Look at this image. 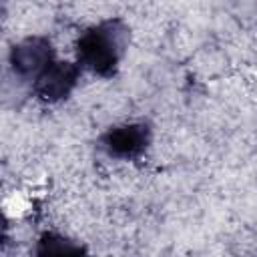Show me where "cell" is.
Here are the masks:
<instances>
[{"label": "cell", "instance_id": "7a4b0ae2", "mask_svg": "<svg viewBox=\"0 0 257 257\" xmlns=\"http://www.w3.org/2000/svg\"><path fill=\"white\" fill-rule=\"evenodd\" d=\"M153 141V128L149 122H124L110 126L106 133L100 135L98 145L102 153L110 159L120 161H135L143 157Z\"/></svg>", "mask_w": 257, "mask_h": 257}, {"label": "cell", "instance_id": "5b68a950", "mask_svg": "<svg viewBox=\"0 0 257 257\" xmlns=\"http://www.w3.org/2000/svg\"><path fill=\"white\" fill-rule=\"evenodd\" d=\"M84 251L86 249L80 243H76L60 233H52V231L44 233L36 241V249H34L36 255H78Z\"/></svg>", "mask_w": 257, "mask_h": 257}, {"label": "cell", "instance_id": "3957f363", "mask_svg": "<svg viewBox=\"0 0 257 257\" xmlns=\"http://www.w3.org/2000/svg\"><path fill=\"white\" fill-rule=\"evenodd\" d=\"M82 74V66L78 62L70 60H58L54 58L34 80H32V92L42 102H60L72 94Z\"/></svg>", "mask_w": 257, "mask_h": 257}, {"label": "cell", "instance_id": "277c9868", "mask_svg": "<svg viewBox=\"0 0 257 257\" xmlns=\"http://www.w3.org/2000/svg\"><path fill=\"white\" fill-rule=\"evenodd\" d=\"M56 50L46 36H28L10 48L8 62L12 72L22 80H34L52 60Z\"/></svg>", "mask_w": 257, "mask_h": 257}, {"label": "cell", "instance_id": "6da1fadb", "mask_svg": "<svg viewBox=\"0 0 257 257\" xmlns=\"http://www.w3.org/2000/svg\"><path fill=\"white\" fill-rule=\"evenodd\" d=\"M131 30L120 18L102 20L86 28L76 40V62L82 70L110 78L116 74L128 48Z\"/></svg>", "mask_w": 257, "mask_h": 257}]
</instances>
